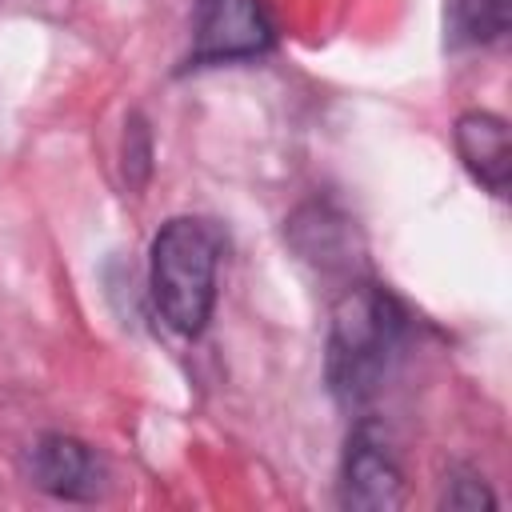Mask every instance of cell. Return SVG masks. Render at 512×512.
<instances>
[{
	"mask_svg": "<svg viewBox=\"0 0 512 512\" xmlns=\"http://www.w3.org/2000/svg\"><path fill=\"white\" fill-rule=\"evenodd\" d=\"M340 504L360 512H392L404 504V472L372 428H356L344 452Z\"/></svg>",
	"mask_w": 512,
	"mask_h": 512,
	"instance_id": "277c9868",
	"label": "cell"
},
{
	"mask_svg": "<svg viewBox=\"0 0 512 512\" xmlns=\"http://www.w3.org/2000/svg\"><path fill=\"white\" fill-rule=\"evenodd\" d=\"M272 48V20L260 0H200L196 16V64L248 60Z\"/></svg>",
	"mask_w": 512,
	"mask_h": 512,
	"instance_id": "3957f363",
	"label": "cell"
},
{
	"mask_svg": "<svg viewBox=\"0 0 512 512\" xmlns=\"http://www.w3.org/2000/svg\"><path fill=\"white\" fill-rule=\"evenodd\" d=\"M452 32L464 40H496L508 32V0H452Z\"/></svg>",
	"mask_w": 512,
	"mask_h": 512,
	"instance_id": "ba28073f",
	"label": "cell"
},
{
	"mask_svg": "<svg viewBox=\"0 0 512 512\" xmlns=\"http://www.w3.org/2000/svg\"><path fill=\"white\" fill-rule=\"evenodd\" d=\"M440 504H444V508H460V512H476V508H492L496 496L488 492V484H484L476 472L456 468L452 480H448V488H444V500H440Z\"/></svg>",
	"mask_w": 512,
	"mask_h": 512,
	"instance_id": "9c48e42d",
	"label": "cell"
},
{
	"mask_svg": "<svg viewBox=\"0 0 512 512\" xmlns=\"http://www.w3.org/2000/svg\"><path fill=\"white\" fill-rule=\"evenodd\" d=\"M32 484L60 500H96L104 488L100 456L64 432H48L32 444Z\"/></svg>",
	"mask_w": 512,
	"mask_h": 512,
	"instance_id": "5b68a950",
	"label": "cell"
},
{
	"mask_svg": "<svg viewBox=\"0 0 512 512\" xmlns=\"http://www.w3.org/2000/svg\"><path fill=\"white\" fill-rule=\"evenodd\" d=\"M288 232H292V244H296V252H300V256H308V260H320L324 268L348 264L352 224H348L344 216H336L332 208L308 204L304 212H296V216H292Z\"/></svg>",
	"mask_w": 512,
	"mask_h": 512,
	"instance_id": "52a82bcc",
	"label": "cell"
},
{
	"mask_svg": "<svg viewBox=\"0 0 512 512\" xmlns=\"http://www.w3.org/2000/svg\"><path fill=\"white\" fill-rule=\"evenodd\" d=\"M220 232L196 216H172L148 252V288L160 320L180 336H200L216 308Z\"/></svg>",
	"mask_w": 512,
	"mask_h": 512,
	"instance_id": "6da1fadb",
	"label": "cell"
},
{
	"mask_svg": "<svg viewBox=\"0 0 512 512\" xmlns=\"http://www.w3.org/2000/svg\"><path fill=\"white\" fill-rule=\"evenodd\" d=\"M452 140H456V152H460L464 168L492 196H504L508 192V180H512V140H508L504 116L484 112V108H472V112H464L456 120Z\"/></svg>",
	"mask_w": 512,
	"mask_h": 512,
	"instance_id": "8992f818",
	"label": "cell"
},
{
	"mask_svg": "<svg viewBox=\"0 0 512 512\" xmlns=\"http://www.w3.org/2000/svg\"><path fill=\"white\" fill-rule=\"evenodd\" d=\"M404 336V308L376 284H352L332 304L328 328V384L340 400H368L388 372Z\"/></svg>",
	"mask_w": 512,
	"mask_h": 512,
	"instance_id": "7a4b0ae2",
	"label": "cell"
}]
</instances>
